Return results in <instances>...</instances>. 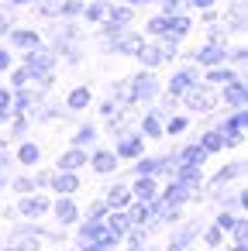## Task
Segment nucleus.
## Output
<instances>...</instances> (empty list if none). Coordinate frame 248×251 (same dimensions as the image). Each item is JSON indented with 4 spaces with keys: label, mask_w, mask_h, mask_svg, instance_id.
Returning <instances> with one entry per match:
<instances>
[{
    "label": "nucleus",
    "mask_w": 248,
    "mask_h": 251,
    "mask_svg": "<svg viewBox=\"0 0 248 251\" xmlns=\"http://www.w3.org/2000/svg\"><path fill=\"white\" fill-rule=\"evenodd\" d=\"M172 55H176V42H169V38L159 42V45H155V42H148V45L141 42V49L135 52V59H138L145 69H155V66H162V62L172 59Z\"/></svg>",
    "instance_id": "nucleus-1"
},
{
    "label": "nucleus",
    "mask_w": 248,
    "mask_h": 251,
    "mask_svg": "<svg viewBox=\"0 0 248 251\" xmlns=\"http://www.w3.org/2000/svg\"><path fill=\"white\" fill-rule=\"evenodd\" d=\"M183 100H186V107H190V110H196V114H210V110H214V103H217V97L210 93V86H207V83H203V86H200V83H193V86L183 93Z\"/></svg>",
    "instance_id": "nucleus-2"
},
{
    "label": "nucleus",
    "mask_w": 248,
    "mask_h": 251,
    "mask_svg": "<svg viewBox=\"0 0 248 251\" xmlns=\"http://www.w3.org/2000/svg\"><path fill=\"white\" fill-rule=\"evenodd\" d=\"M128 93H131V103H141V100H152L159 93V83L152 73H138L135 79H128Z\"/></svg>",
    "instance_id": "nucleus-3"
},
{
    "label": "nucleus",
    "mask_w": 248,
    "mask_h": 251,
    "mask_svg": "<svg viewBox=\"0 0 248 251\" xmlns=\"http://www.w3.org/2000/svg\"><path fill=\"white\" fill-rule=\"evenodd\" d=\"M52 66H55V55L52 52H45L42 45L38 49H28V55H25V69L38 79V76H45V73H52Z\"/></svg>",
    "instance_id": "nucleus-4"
},
{
    "label": "nucleus",
    "mask_w": 248,
    "mask_h": 251,
    "mask_svg": "<svg viewBox=\"0 0 248 251\" xmlns=\"http://www.w3.org/2000/svg\"><path fill=\"white\" fill-rule=\"evenodd\" d=\"M138 49H141V38H138V35H131V31H124V28H121L117 35H110V38H107V52H124V55H135Z\"/></svg>",
    "instance_id": "nucleus-5"
},
{
    "label": "nucleus",
    "mask_w": 248,
    "mask_h": 251,
    "mask_svg": "<svg viewBox=\"0 0 248 251\" xmlns=\"http://www.w3.org/2000/svg\"><path fill=\"white\" fill-rule=\"evenodd\" d=\"M245 124H248V117H245V107H238V114H234V117H227V121L217 127V131H220V138H224V145H234V141L241 138Z\"/></svg>",
    "instance_id": "nucleus-6"
},
{
    "label": "nucleus",
    "mask_w": 248,
    "mask_h": 251,
    "mask_svg": "<svg viewBox=\"0 0 248 251\" xmlns=\"http://www.w3.org/2000/svg\"><path fill=\"white\" fill-rule=\"evenodd\" d=\"M224 59H227V49H224L220 42H207V45L196 52V62H200V66H220Z\"/></svg>",
    "instance_id": "nucleus-7"
},
{
    "label": "nucleus",
    "mask_w": 248,
    "mask_h": 251,
    "mask_svg": "<svg viewBox=\"0 0 248 251\" xmlns=\"http://www.w3.org/2000/svg\"><path fill=\"white\" fill-rule=\"evenodd\" d=\"M49 182H52V189H55L59 196H73V193L80 189L76 172H62V169H59V176H49Z\"/></svg>",
    "instance_id": "nucleus-8"
},
{
    "label": "nucleus",
    "mask_w": 248,
    "mask_h": 251,
    "mask_svg": "<svg viewBox=\"0 0 248 251\" xmlns=\"http://www.w3.org/2000/svg\"><path fill=\"white\" fill-rule=\"evenodd\" d=\"M193 83H196V69H179V73L169 79V93H172V97H183Z\"/></svg>",
    "instance_id": "nucleus-9"
},
{
    "label": "nucleus",
    "mask_w": 248,
    "mask_h": 251,
    "mask_svg": "<svg viewBox=\"0 0 248 251\" xmlns=\"http://www.w3.org/2000/svg\"><path fill=\"white\" fill-rule=\"evenodd\" d=\"M83 165H86V151H83V148H69V151L59 155V169H62V172H76V169H83Z\"/></svg>",
    "instance_id": "nucleus-10"
},
{
    "label": "nucleus",
    "mask_w": 248,
    "mask_h": 251,
    "mask_svg": "<svg viewBox=\"0 0 248 251\" xmlns=\"http://www.w3.org/2000/svg\"><path fill=\"white\" fill-rule=\"evenodd\" d=\"M104 203H107V210H128L131 206V189L128 186H110Z\"/></svg>",
    "instance_id": "nucleus-11"
},
{
    "label": "nucleus",
    "mask_w": 248,
    "mask_h": 251,
    "mask_svg": "<svg viewBox=\"0 0 248 251\" xmlns=\"http://www.w3.org/2000/svg\"><path fill=\"white\" fill-rule=\"evenodd\" d=\"M186 31H190V18H183V14H169V25H165V35H162V38L179 42Z\"/></svg>",
    "instance_id": "nucleus-12"
},
{
    "label": "nucleus",
    "mask_w": 248,
    "mask_h": 251,
    "mask_svg": "<svg viewBox=\"0 0 248 251\" xmlns=\"http://www.w3.org/2000/svg\"><path fill=\"white\" fill-rule=\"evenodd\" d=\"M141 148H145V145H141V138H135V134H124L114 155H117V158H141Z\"/></svg>",
    "instance_id": "nucleus-13"
},
{
    "label": "nucleus",
    "mask_w": 248,
    "mask_h": 251,
    "mask_svg": "<svg viewBox=\"0 0 248 251\" xmlns=\"http://www.w3.org/2000/svg\"><path fill=\"white\" fill-rule=\"evenodd\" d=\"M203 158H207V155L200 151V145H193V148H183L179 155H172V172H176V169H183V165H200Z\"/></svg>",
    "instance_id": "nucleus-14"
},
{
    "label": "nucleus",
    "mask_w": 248,
    "mask_h": 251,
    "mask_svg": "<svg viewBox=\"0 0 248 251\" xmlns=\"http://www.w3.org/2000/svg\"><path fill=\"white\" fill-rule=\"evenodd\" d=\"M86 162H93V172H100V176H110L117 169V155L114 151H93V158H86Z\"/></svg>",
    "instance_id": "nucleus-15"
},
{
    "label": "nucleus",
    "mask_w": 248,
    "mask_h": 251,
    "mask_svg": "<svg viewBox=\"0 0 248 251\" xmlns=\"http://www.w3.org/2000/svg\"><path fill=\"white\" fill-rule=\"evenodd\" d=\"M131 193H135L141 203H152V200L159 196V186H155V179H152V176H141V179L131 186Z\"/></svg>",
    "instance_id": "nucleus-16"
},
{
    "label": "nucleus",
    "mask_w": 248,
    "mask_h": 251,
    "mask_svg": "<svg viewBox=\"0 0 248 251\" xmlns=\"http://www.w3.org/2000/svg\"><path fill=\"white\" fill-rule=\"evenodd\" d=\"M190 196H193V193H190V189H186V186H179V182H176V179H172V186H169V189H165V193H162V196H159V200H165V203H169V206H176V210H179V206H183V203H186V200H190Z\"/></svg>",
    "instance_id": "nucleus-17"
},
{
    "label": "nucleus",
    "mask_w": 248,
    "mask_h": 251,
    "mask_svg": "<svg viewBox=\"0 0 248 251\" xmlns=\"http://www.w3.org/2000/svg\"><path fill=\"white\" fill-rule=\"evenodd\" d=\"M49 206H52V203H49L45 196H25V200H21V213H25V217H42Z\"/></svg>",
    "instance_id": "nucleus-18"
},
{
    "label": "nucleus",
    "mask_w": 248,
    "mask_h": 251,
    "mask_svg": "<svg viewBox=\"0 0 248 251\" xmlns=\"http://www.w3.org/2000/svg\"><path fill=\"white\" fill-rule=\"evenodd\" d=\"M55 206V217H59V224H76V217H80V210H76V203L69 200V196H62L59 203H52Z\"/></svg>",
    "instance_id": "nucleus-19"
},
{
    "label": "nucleus",
    "mask_w": 248,
    "mask_h": 251,
    "mask_svg": "<svg viewBox=\"0 0 248 251\" xmlns=\"http://www.w3.org/2000/svg\"><path fill=\"white\" fill-rule=\"evenodd\" d=\"M238 172H241V165H224V169H220V172H217V176L210 179L207 193H217V189H224V186H227V182H231V179H234Z\"/></svg>",
    "instance_id": "nucleus-20"
},
{
    "label": "nucleus",
    "mask_w": 248,
    "mask_h": 251,
    "mask_svg": "<svg viewBox=\"0 0 248 251\" xmlns=\"http://www.w3.org/2000/svg\"><path fill=\"white\" fill-rule=\"evenodd\" d=\"M107 230H110V234H117V237H124V234L131 230V220H128V213H124V210H114V213L107 217Z\"/></svg>",
    "instance_id": "nucleus-21"
},
{
    "label": "nucleus",
    "mask_w": 248,
    "mask_h": 251,
    "mask_svg": "<svg viewBox=\"0 0 248 251\" xmlns=\"http://www.w3.org/2000/svg\"><path fill=\"white\" fill-rule=\"evenodd\" d=\"M224 100H227V103H234V107H245V100H248V90H245V83L231 79V83H227V90H224Z\"/></svg>",
    "instance_id": "nucleus-22"
},
{
    "label": "nucleus",
    "mask_w": 248,
    "mask_h": 251,
    "mask_svg": "<svg viewBox=\"0 0 248 251\" xmlns=\"http://www.w3.org/2000/svg\"><path fill=\"white\" fill-rule=\"evenodd\" d=\"M35 4H38L42 18H62V11H66V0H35Z\"/></svg>",
    "instance_id": "nucleus-23"
},
{
    "label": "nucleus",
    "mask_w": 248,
    "mask_h": 251,
    "mask_svg": "<svg viewBox=\"0 0 248 251\" xmlns=\"http://www.w3.org/2000/svg\"><path fill=\"white\" fill-rule=\"evenodd\" d=\"M11 42H14L18 49H25V52H28V49H38V45H42V38H38L35 31H11Z\"/></svg>",
    "instance_id": "nucleus-24"
},
{
    "label": "nucleus",
    "mask_w": 248,
    "mask_h": 251,
    "mask_svg": "<svg viewBox=\"0 0 248 251\" xmlns=\"http://www.w3.org/2000/svg\"><path fill=\"white\" fill-rule=\"evenodd\" d=\"M220 148H224L220 131H207V134L200 138V151H203V155H214V151H220Z\"/></svg>",
    "instance_id": "nucleus-25"
},
{
    "label": "nucleus",
    "mask_w": 248,
    "mask_h": 251,
    "mask_svg": "<svg viewBox=\"0 0 248 251\" xmlns=\"http://www.w3.org/2000/svg\"><path fill=\"white\" fill-rule=\"evenodd\" d=\"M107 11H110V4H107V0H93L90 7H83L86 21H107Z\"/></svg>",
    "instance_id": "nucleus-26"
},
{
    "label": "nucleus",
    "mask_w": 248,
    "mask_h": 251,
    "mask_svg": "<svg viewBox=\"0 0 248 251\" xmlns=\"http://www.w3.org/2000/svg\"><path fill=\"white\" fill-rule=\"evenodd\" d=\"M42 158V151H38V145H31V141H25L21 148H18V162L21 165H35Z\"/></svg>",
    "instance_id": "nucleus-27"
},
{
    "label": "nucleus",
    "mask_w": 248,
    "mask_h": 251,
    "mask_svg": "<svg viewBox=\"0 0 248 251\" xmlns=\"http://www.w3.org/2000/svg\"><path fill=\"white\" fill-rule=\"evenodd\" d=\"M128 21H131V7H110V11H107V25L124 28Z\"/></svg>",
    "instance_id": "nucleus-28"
},
{
    "label": "nucleus",
    "mask_w": 248,
    "mask_h": 251,
    "mask_svg": "<svg viewBox=\"0 0 248 251\" xmlns=\"http://www.w3.org/2000/svg\"><path fill=\"white\" fill-rule=\"evenodd\" d=\"M86 103H90V90H86V86L73 90V93H69V100H66V107H69V110H83Z\"/></svg>",
    "instance_id": "nucleus-29"
},
{
    "label": "nucleus",
    "mask_w": 248,
    "mask_h": 251,
    "mask_svg": "<svg viewBox=\"0 0 248 251\" xmlns=\"http://www.w3.org/2000/svg\"><path fill=\"white\" fill-rule=\"evenodd\" d=\"M128 213V220H131V227H145V220H148V203H135L131 210H124Z\"/></svg>",
    "instance_id": "nucleus-30"
},
{
    "label": "nucleus",
    "mask_w": 248,
    "mask_h": 251,
    "mask_svg": "<svg viewBox=\"0 0 248 251\" xmlns=\"http://www.w3.org/2000/svg\"><path fill=\"white\" fill-rule=\"evenodd\" d=\"M93 138H97V127H93V124H83V127L76 131V138H73V145H76V148H83V145H90Z\"/></svg>",
    "instance_id": "nucleus-31"
},
{
    "label": "nucleus",
    "mask_w": 248,
    "mask_h": 251,
    "mask_svg": "<svg viewBox=\"0 0 248 251\" xmlns=\"http://www.w3.org/2000/svg\"><path fill=\"white\" fill-rule=\"evenodd\" d=\"M141 131H145L148 138H159V134H162V124H159V117H155V114L141 117Z\"/></svg>",
    "instance_id": "nucleus-32"
},
{
    "label": "nucleus",
    "mask_w": 248,
    "mask_h": 251,
    "mask_svg": "<svg viewBox=\"0 0 248 251\" xmlns=\"http://www.w3.org/2000/svg\"><path fill=\"white\" fill-rule=\"evenodd\" d=\"M138 176H155L159 172V158H138Z\"/></svg>",
    "instance_id": "nucleus-33"
},
{
    "label": "nucleus",
    "mask_w": 248,
    "mask_h": 251,
    "mask_svg": "<svg viewBox=\"0 0 248 251\" xmlns=\"http://www.w3.org/2000/svg\"><path fill=\"white\" fill-rule=\"evenodd\" d=\"M186 124H190L186 117H169V124H165L162 131H165V134H183V131H186Z\"/></svg>",
    "instance_id": "nucleus-34"
},
{
    "label": "nucleus",
    "mask_w": 248,
    "mask_h": 251,
    "mask_svg": "<svg viewBox=\"0 0 248 251\" xmlns=\"http://www.w3.org/2000/svg\"><path fill=\"white\" fill-rule=\"evenodd\" d=\"M18 251H38V237H35V230H25V237L18 241Z\"/></svg>",
    "instance_id": "nucleus-35"
},
{
    "label": "nucleus",
    "mask_w": 248,
    "mask_h": 251,
    "mask_svg": "<svg viewBox=\"0 0 248 251\" xmlns=\"http://www.w3.org/2000/svg\"><path fill=\"white\" fill-rule=\"evenodd\" d=\"M165 25H169V14H159V18L148 21V31L152 35H165Z\"/></svg>",
    "instance_id": "nucleus-36"
},
{
    "label": "nucleus",
    "mask_w": 248,
    "mask_h": 251,
    "mask_svg": "<svg viewBox=\"0 0 248 251\" xmlns=\"http://www.w3.org/2000/svg\"><path fill=\"white\" fill-rule=\"evenodd\" d=\"M234 76H231V69H210L207 73V83H231Z\"/></svg>",
    "instance_id": "nucleus-37"
},
{
    "label": "nucleus",
    "mask_w": 248,
    "mask_h": 251,
    "mask_svg": "<svg viewBox=\"0 0 248 251\" xmlns=\"http://www.w3.org/2000/svg\"><path fill=\"white\" fill-rule=\"evenodd\" d=\"M11 117V90H0V121Z\"/></svg>",
    "instance_id": "nucleus-38"
},
{
    "label": "nucleus",
    "mask_w": 248,
    "mask_h": 251,
    "mask_svg": "<svg viewBox=\"0 0 248 251\" xmlns=\"http://www.w3.org/2000/svg\"><path fill=\"white\" fill-rule=\"evenodd\" d=\"M220 237H224V230H220V227H207V230H203V241H207L210 248H217V244H220Z\"/></svg>",
    "instance_id": "nucleus-39"
},
{
    "label": "nucleus",
    "mask_w": 248,
    "mask_h": 251,
    "mask_svg": "<svg viewBox=\"0 0 248 251\" xmlns=\"http://www.w3.org/2000/svg\"><path fill=\"white\" fill-rule=\"evenodd\" d=\"M14 189H18V193H31V189H38V186H35V179L21 176V179H14Z\"/></svg>",
    "instance_id": "nucleus-40"
},
{
    "label": "nucleus",
    "mask_w": 248,
    "mask_h": 251,
    "mask_svg": "<svg viewBox=\"0 0 248 251\" xmlns=\"http://www.w3.org/2000/svg\"><path fill=\"white\" fill-rule=\"evenodd\" d=\"M86 213H90V220H104L107 217V203H90Z\"/></svg>",
    "instance_id": "nucleus-41"
},
{
    "label": "nucleus",
    "mask_w": 248,
    "mask_h": 251,
    "mask_svg": "<svg viewBox=\"0 0 248 251\" xmlns=\"http://www.w3.org/2000/svg\"><path fill=\"white\" fill-rule=\"evenodd\" d=\"M28 79H31V73H28V69H18V73L11 76V83H14V90H21V86H25Z\"/></svg>",
    "instance_id": "nucleus-42"
},
{
    "label": "nucleus",
    "mask_w": 248,
    "mask_h": 251,
    "mask_svg": "<svg viewBox=\"0 0 248 251\" xmlns=\"http://www.w3.org/2000/svg\"><path fill=\"white\" fill-rule=\"evenodd\" d=\"M231 230H234V241H238V244H245V237H248V227H245V220H234V227H231Z\"/></svg>",
    "instance_id": "nucleus-43"
},
{
    "label": "nucleus",
    "mask_w": 248,
    "mask_h": 251,
    "mask_svg": "<svg viewBox=\"0 0 248 251\" xmlns=\"http://www.w3.org/2000/svg\"><path fill=\"white\" fill-rule=\"evenodd\" d=\"M83 11V4L80 0H66V11H62V18H73V14H80Z\"/></svg>",
    "instance_id": "nucleus-44"
},
{
    "label": "nucleus",
    "mask_w": 248,
    "mask_h": 251,
    "mask_svg": "<svg viewBox=\"0 0 248 251\" xmlns=\"http://www.w3.org/2000/svg\"><path fill=\"white\" fill-rule=\"evenodd\" d=\"M234 220H238V217H231V213H220V217H217V227H220V230H231V227H234Z\"/></svg>",
    "instance_id": "nucleus-45"
},
{
    "label": "nucleus",
    "mask_w": 248,
    "mask_h": 251,
    "mask_svg": "<svg viewBox=\"0 0 248 251\" xmlns=\"http://www.w3.org/2000/svg\"><path fill=\"white\" fill-rule=\"evenodd\" d=\"M83 251H107V241H83Z\"/></svg>",
    "instance_id": "nucleus-46"
},
{
    "label": "nucleus",
    "mask_w": 248,
    "mask_h": 251,
    "mask_svg": "<svg viewBox=\"0 0 248 251\" xmlns=\"http://www.w3.org/2000/svg\"><path fill=\"white\" fill-rule=\"evenodd\" d=\"M128 237H131V244H141V237H145V230H141V227H135V230H131Z\"/></svg>",
    "instance_id": "nucleus-47"
},
{
    "label": "nucleus",
    "mask_w": 248,
    "mask_h": 251,
    "mask_svg": "<svg viewBox=\"0 0 248 251\" xmlns=\"http://www.w3.org/2000/svg\"><path fill=\"white\" fill-rule=\"evenodd\" d=\"M190 4L200 7V11H210V7H214V0H190Z\"/></svg>",
    "instance_id": "nucleus-48"
},
{
    "label": "nucleus",
    "mask_w": 248,
    "mask_h": 251,
    "mask_svg": "<svg viewBox=\"0 0 248 251\" xmlns=\"http://www.w3.org/2000/svg\"><path fill=\"white\" fill-rule=\"evenodd\" d=\"M11 66V52H4V49H0V73H4Z\"/></svg>",
    "instance_id": "nucleus-49"
},
{
    "label": "nucleus",
    "mask_w": 248,
    "mask_h": 251,
    "mask_svg": "<svg viewBox=\"0 0 248 251\" xmlns=\"http://www.w3.org/2000/svg\"><path fill=\"white\" fill-rule=\"evenodd\" d=\"M4 31H11V18H7V14H0V35H4Z\"/></svg>",
    "instance_id": "nucleus-50"
},
{
    "label": "nucleus",
    "mask_w": 248,
    "mask_h": 251,
    "mask_svg": "<svg viewBox=\"0 0 248 251\" xmlns=\"http://www.w3.org/2000/svg\"><path fill=\"white\" fill-rule=\"evenodd\" d=\"M11 4H14V7H21V4H35V0H11Z\"/></svg>",
    "instance_id": "nucleus-51"
},
{
    "label": "nucleus",
    "mask_w": 248,
    "mask_h": 251,
    "mask_svg": "<svg viewBox=\"0 0 248 251\" xmlns=\"http://www.w3.org/2000/svg\"><path fill=\"white\" fill-rule=\"evenodd\" d=\"M4 165H7V155H4V151H0V169H4Z\"/></svg>",
    "instance_id": "nucleus-52"
},
{
    "label": "nucleus",
    "mask_w": 248,
    "mask_h": 251,
    "mask_svg": "<svg viewBox=\"0 0 248 251\" xmlns=\"http://www.w3.org/2000/svg\"><path fill=\"white\" fill-rule=\"evenodd\" d=\"M4 182H7V172H4V169H0V186H4Z\"/></svg>",
    "instance_id": "nucleus-53"
},
{
    "label": "nucleus",
    "mask_w": 248,
    "mask_h": 251,
    "mask_svg": "<svg viewBox=\"0 0 248 251\" xmlns=\"http://www.w3.org/2000/svg\"><path fill=\"white\" fill-rule=\"evenodd\" d=\"M128 251H145V248H141V244H131V248H128Z\"/></svg>",
    "instance_id": "nucleus-54"
},
{
    "label": "nucleus",
    "mask_w": 248,
    "mask_h": 251,
    "mask_svg": "<svg viewBox=\"0 0 248 251\" xmlns=\"http://www.w3.org/2000/svg\"><path fill=\"white\" fill-rule=\"evenodd\" d=\"M7 4H11V0H0V7H7Z\"/></svg>",
    "instance_id": "nucleus-55"
},
{
    "label": "nucleus",
    "mask_w": 248,
    "mask_h": 251,
    "mask_svg": "<svg viewBox=\"0 0 248 251\" xmlns=\"http://www.w3.org/2000/svg\"><path fill=\"white\" fill-rule=\"evenodd\" d=\"M234 251H245V244H238V248H234Z\"/></svg>",
    "instance_id": "nucleus-56"
},
{
    "label": "nucleus",
    "mask_w": 248,
    "mask_h": 251,
    "mask_svg": "<svg viewBox=\"0 0 248 251\" xmlns=\"http://www.w3.org/2000/svg\"><path fill=\"white\" fill-rule=\"evenodd\" d=\"M0 145H4V138H0Z\"/></svg>",
    "instance_id": "nucleus-57"
},
{
    "label": "nucleus",
    "mask_w": 248,
    "mask_h": 251,
    "mask_svg": "<svg viewBox=\"0 0 248 251\" xmlns=\"http://www.w3.org/2000/svg\"><path fill=\"white\" fill-rule=\"evenodd\" d=\"M11 251H18V248H11Z\"/></svg>",
    "instance_id": "nucleus-58"
}]
</instances>
